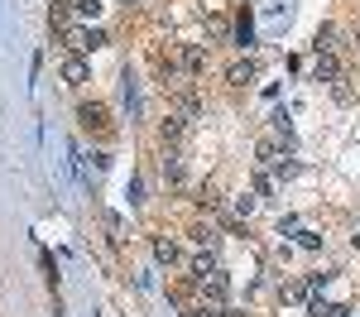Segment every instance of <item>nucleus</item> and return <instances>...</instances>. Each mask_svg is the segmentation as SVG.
Instances as JSON below:
<instances>
[{"label":"nucleus","instance_id":"1","mask_svg":"<svg viewBox=\"0 0 360 317\" xmlns=\"http://www.w3.org/2000/svg\"><path fill=\"white\" fill-rule=\"evenodd\" d=\"M63 82H68V87H87L91 82V68L82 63V53H68V58H63Z\"/></svg>","mask_w":360,"mask_h":317},{"label":"nucleus","instance_id":"2","mask_svg":"<svg viewBox=\"0 0 360 317\" xmlns=\"http://www.w3.org/2000/svg\"><path fill=\"white\" fill-rule=\"evenodd\" d=\"M341 77V63L332 58V53H317V63H312V82H337Z\"/></svg>","mask_w":360,"mask_h":317},{"label":"nucleus","instance_id":"3","mask_svg":"<svg viewBox=\"0 0 360 317\" xmlns=\"http://www.w3.org/2000/svg\"><path fill=\"white\" fill-rule=\"evenodd\" d=\"M255 77H260V63H255V58L231 63V73H226V82H231V87H245V82H255Z\"/></svg>","mask_w":360,"mask_h":317},{"label":"nucleus","instance_id":"4","mask_svg":"<svg viewBox=\"0 0 360 317\" xmlns=\"http://www.w3.org/2000/svg\"><path fill=\"white\" fill-rule=\"evenodd\" d=\"M58 34H63V44H68V53H87V29L82 24H58Z\"/></svg>","mask_w":360,"mask_h":317},{"label":"nucleus","instance_id":"5","mask_svg":"<svg viewBox=\"0 0 360 317\" xmlns=\"http://www.w3.org/2000/svg\"><path fill=\"white\" fill-rule=\"evenodd\" d=\"M216 274H221V265H216V255H211V250L192 260V284H202V279H216Z\"/></svg>","mask_w":360,"mask_h":317},{"label":"nucleus","instance_id":"6","mask_svg":"<svg viewBox=\"0 0 360 317\" xmlns=\"http://www.w3.org/2000/svg\"><path fill=\"white\" fill-rule=\"evenodd\" d=\"M178 68H182V73H202V68H207V48L187 44V48L178 53Z\"/></svg>","mask_w":360,"mask_h":317},{"label":"nucleus","instance_id":"7","mask_svg":"<svg viewBox=\"0 0 360 317\" xmlns=\"http://www.w3.org/2000/svg\"><path fill=\"white\" fill-rule=\"evenodd\" d=\"M77 115H82V125H87V130H106V125H111V120H106V106H101V102H87Z\"/></svg>","mask_w":360,"mask_h":317},{"label":"nucleus","instance_id":"8","mask_svg":"<svg viewBox=\"0 0 360 317\" xmlns=\"http://www.w3.org/2000/svg\"><path fill=\"white\" fill-rule=\"evenodd\" d=\"M154 260H159V265H178V260H182L178 240H169V236H159V240H154Z\"/></svg>","mask_w":360,"mask_h":317},{"label":"nucleus","instance_id":"9","mask_svg":"<svg viewBox=\"0 0 360 317\" xmlns=\"http://www.w3.org/2000/svg\"><path fill=\"white\" fill-rule=\"evenodd\" d=\"M182 130H187V115H182V111L178 115H169V120H164V144H178Z\"/></svg>","mask_w":360,"mask_h":317},{"label":"nucleus","instance_id":"10","mask_svg":"<svg viewBox=\"0 0 360 317\" xmlns=\"http://www.w3.org/2000/svg\"><path fill=\"white\" fill-rule=\"evenodd\" d=\"M236 44H240V48H250V44H255V24H250V10H240V19H236Z\"/></svg>","mask_w":360,"mask_h":317},{"label":"nucleus","instance_id":"11","mask_svg":"<svg viewBox=\"0 0 360 317\" xmlns=\"http://www.w3.org/2000/svg\"><path fill=\"white\" fill-rule=\"evenodd\" d=\"M164 178H169V183H178V178H182V154H178V149L164 154Z\"/></svg>","mask_w":360,"mask_h":317},{"label":"nucleus","instance_id":"12","mask_svg":"<svg viewBox=\"0 0 360 317\" xmlns=\"http://www.w3.org/2000/svg\"><path fill=\"white\" fill-rule=\"evenodd\" d=\"M255 154H260V164H278V159H283V154H278V144H274V140H260V144H255Z\"/></svg>","mask_w":360,"mask_h":317},{"label":"nucleus","instance_id":"13","mask_svg":"<svg viewBox=\"0 0 360 317\" xmlns=\"http://www.w3.org/2000/svg\"><path fill=\"white\" fill-rule=\"evenodd\" d=\"M125 106H130V120L140 115V87H135V77L125 73Z\"/></svg>","mask_w":360,"mask_h":317},{"label":"nucleus","instance_id":"14","mask_svg":"<svg viewBox=\"0 0 360 317\" xmlns=\"http://www.w3.org/2000/svg\"><path fill=\"white\" fill-rule=\"evenodd\" d=\"M332 39H337V24H322V29H317V44H312V48H317V53H332Z\"/></svg>","mask_w":360,"mask_h":317},{"label":"nucleus","instance_id":"15","mask_svg":"<svg viewBox=\"0 0 360 317\" xmlns=\"http://www.w3.org/2000/svg\"><path fill=\"white\" fill-rule=\"evenodd\" d=\"M192 240H197L202 250H216V240H221V236H216L211 226H197V231H192Z\"/></svg>","mask_w":360,"mask_h":317},{"label":"nucleus","instance_id":"16","mask_svg":"<svg viewBox=\"0 0 360 317\" xmlns=\"http://www.w3.org/2000/svg\"><path fill=\"white\" fill-rule=\"evenodd\" d=\"M274 130H278L283 140H293V125H288V111H274Z\"/></svg>","mask_w":360,"mask_h":317},{"label":"nucleus","instance_id":"17","mask_svg":"<svg viewBox=\"0 0 360 317\" xmlns=\"http://www.w3.org/2000/svg\"><path fill=\"white\" fill-rule=\"evenodd\" d=\"M73 10H77V15H87V19L101 15V5H96V0H73Z\"/></svg>","mask_w":360,"mask_h":317},{"label":"nucleus","instance_id":"18","mask_svg":"<svg viewBox=\"0 0 360 317\" xmlns=\"http://www.w3.org/2000/svg\"><path fill=\"white\" fill-rule=\"evenodd\" d=\"M274 173H278V178H293V173H298V164H293V159H288V154H283V159H278V164H274Z\"/></svg>","mask_w":360,"mask_h":317},{"label":"nucleus","instance_id":"19","mask_svg":"<svg viewBox=\"0 0 360 317\" xmlns=\"http://www.w3.org/2000/svg\"><path fill=\"white\" fill-rule=\"evenodd\" d=\"M298 245H303V250H317L322 236H317V231H298Z\"/></svg>","mask_w":360,"mask_h":317},{"label":"nucleus","instance_id":"20","mask_svg":"<svg viewBox=\"0 0 360 317\" xmlns=\"http://www.w3.org/2000/svg\"><path fill=\"white\" fill-rule=\"evenodd\" d=\"M255 193H260V198H269V193H274V178H269V173H255Z\"/></svg>","mask_w":360,"mask_h":317},{"label":"nucleus","instance_id":"21","mask_svg":"<svg viewBox=\"0 0 360 317\" xmlns=\"http://www.w3.org/2000/svg\"><path fill=\"white\" fill-rule=\"evenodd\" d=\"M255 211V198H236V216H250Z\"/></svg>","mask_w":360,"mask_h":317},{"label":"nucleus","instance_id":"22","mask_svg":"<svg viewBox=\"0 0 360 317\" xmlns=\"http://www.w3.org/2000/svg\"><path fill=\"white\" fill-rule=\"evenodd\" d=\"M356 48H360V29H356Z\"/></svg>","mask_w":360,"mask_h":317},{"label":"nucleus","instance_id":"23","mask_svg":"<svg viewBox=\"0 0 360 317\" xmlns=\"http://www.w3.org/2000/svg\"><path fill=\"white\" fill-rule=\"evenodd\" d=\"M125 5H140V0H125Z\"/></svg>","mask_w":360,"mask_h":317}]
</instances>
